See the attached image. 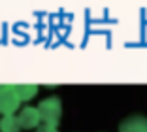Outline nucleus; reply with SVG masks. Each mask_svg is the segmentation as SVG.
Listing matches in <instances>:
<instances>
[{
    "label": "nucleus",
    "instance_id": "nucleus-1",
    "mask_svg": "<svg viewBox=\"0 0 147 132\" xmlns=\"http://www.w3.org/2000/svg\"><path fill=\"white\" fill-rule=\"evenodd\" d=\"M38 111L42 115V123L49 127H57L62 117V104L57 96H49L38 104Z\"/></svg>",
    "mask_w": 147,
    "mask_h": 132
},
{
    "label": "nucleus",
    "instance_id": "nucleus-2",
    "mask_svg": "<svg viewBox=\"0 0 147 132\" xmlns=\"http://www.w3.org/2000/svg\"><path fill=\"white\" fill-rule=\"evenodd\" d=\"M21 106V98L15 93V85H0V113L2 117L15 115Z\"/></svg>",
    "mask_w": 147,
    "mask_h": 132
},
{
    "label": "nucleus",
    "instance_id": "nucleus-3",
    "mask_svg": "<svg viewBox=\"0 0 147 132\" xmlns=\"http://www.w3.org/2000/svg\"><path fill=\"white\" fill-rule=\"evenodd\" d=\"M19 123H21V128H26V130H32V128H36L38 130L40 127H42V115H40L38 111V106L32 108V106H25L21 110V113H19Z\"/></svg>",
    "mask_w": 147,
    "mask_h": 132
},
{
    "label": "nucleus",
    "instance_id": "nucleus-4",
    "mask_svg": "<svg viewBox=\"0 0 147 132\" xmlns=\"http://www.w3.org/2000/svg\"><path fill=\"white\" fill-rule=\"evenodd\" d=\"M119 132H147V117L130 115L119 125Z\"/></svg>",
    "mask_w": 147,
    "mask_h": 132
},
{
    "label": "nucleus",
    "instance_id": "nucleus-5",
    "mask_svg": "<svg viewBox=\"0 0 147 132\" xmlns=\"http://www.w3.org/2000/svg\"><path fill=\"white\" fill-rule=\"evenodd\" d=\"M15 93L21 98V102H28L38 94V85H30V83H21V85H15Z\"/></svg>",
    "mask_w": 147,
    "mask_h": 132
},
{
    "label": "nucleus",
    "instance_id": "nucleus-6",
    "mask_svg": "<svg viewBox=\"0 0 147 132\" xmlns=\"http://www.w3.org/2000/svg\"><path fill=\"white\" fill-rule=\"evenodd\" d=\"M19 128H21V123L15 115H8L0 119V132H19Z\"/></svg>",
    "mask_w": 147,
    "mask_h": 132
},
{
    "label": "nucleus",
    "instance_id": "nucleus-7",
    "mask_svg": "<svg viewBox=\"0 0 147 132\" xmlns=\"http://www.w3.org/2000/svg\"><path fill=\"white\" fill-rule=\"evenodd\" d=\"M36 132H59V128L57 127H49V125H42Z\"/></svg>",
    "mask_w": 147,
    "mask_h": 132
}]
</instances>
